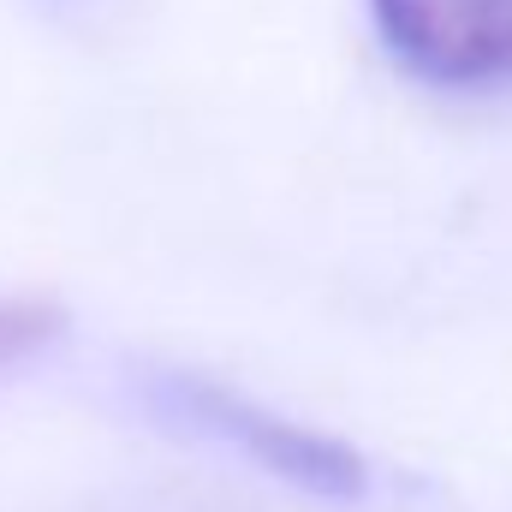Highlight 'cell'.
Segmentation results:
<instances>
[{
  "mask_svg": "<svg viewBox=\"0 0 512 512\" xmlns=\"http://www.w3.org/2000/svg\"><path fill=\"white\" fill-rule=\"evenodd\" d=\"M387 54L441 90L512 84V0H370Z\"/></svg>",
  "mask_w": 512,
  "mask_h": 512,
  "instance_id": "obj_1",
  "label": "cell"
},
{
  "mask_svg": "<svg viewBox=\"0 0 512 512\" xmlns=\"http://www.w3.org/2000/svg\"><path fill=\"white\" fill-rule=\"evenodd\" d=\"M54 334H60V310L54 304H42V298H6L0 292V370L24 364Z\"/></svg>",
  "mask_w": 512,
  "mask_h": 512,
  "instance_id": "obj_3",
  "label": "cell"
},
{
  "mask_svg": "<svg viewBox=\"0 0 512 512\" xmlns=\"http://www.w3.org/2000/svg\"><path fill=\"white\" fill-rule=\"evenodd\" d=\"M179 405L191 411V423L215 429L221 441H239L251 459H262L274 477H292V483H310L322 495H346L358 489V459L298 423H280L268 411H256L245 399L221 393V387H179Z\"/></svg>",
  "mask_w": 512,
  "mask_h": 512,
  "instance_id": "obj_2",
  "label": "cell"
}]
</instances>
